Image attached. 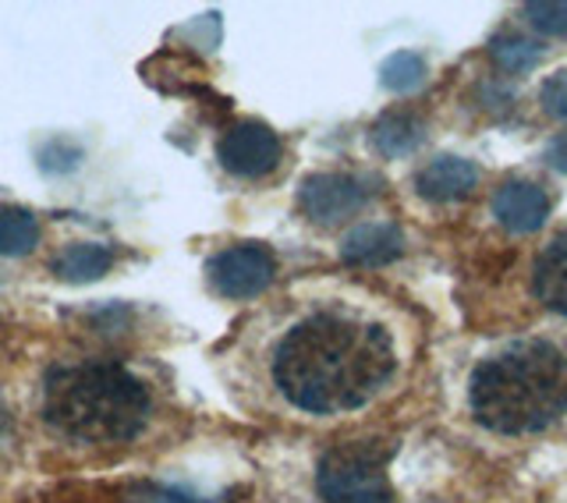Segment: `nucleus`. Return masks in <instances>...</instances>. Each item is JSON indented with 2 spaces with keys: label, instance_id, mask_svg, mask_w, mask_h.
<instances>
[{
  "label": "nucleus",
  "instance_id": "1",
  "mask_svg": "<svg viewBox=\"0 0 567 503\" xmlns=\"http://www.w3.org/2000/svg\"><path fill=\"white\" fill-rule=\"evenodd\" d=\"M394 362V340L377 322L316 312L280 340L274 380L298 411L344 415L377 398Z\"/></svg>",
  "mask_w": 567,
  "mask_h": 503
},
{
  "label": "nucleus",
  "instance_id": "2",
  "mask_svg": "<svg viewBox=\"0 0 567 503\" xmlns=\"http://www.w3.org/2000/svg\"><path fill=\"white\" fill-rule=\"evenodd\" d=\"M468 404L493 433H539L567 411V355L546 340L496 351L472 372Z\"/></svg>",
  "mask_w": 567,
  "mask_h": 503
},
{
  "label": "nucleus",
  "instance_id": "3",
  "mask_svg": "<svg viewBox=\"0 0 567 503\" xmlns=\"http://www.w3.org/2000/svg\"><path fill=\"white\" fill-rule=\"evenodd\" d=\"M150 390L117 362L58 366L43 383L47 425L79 443H128L150 422Z\"/></svg>",
  "mask_w": 567,
  "mask_h": 503
},
{
  "label": "nucleus",
  "instance_id": "4",
  "mask_svg": "<svg viewBox=\"0 0 567 503\" xmlns=\"http://www.w3.org/2000/svg\"><path fill=\"white\" fill-rule=\"evenodd\" d=\"M316 486L327 503H394L386 451H377L372 443H341L327 451L319 461Z\"/></svg>",
  "mask_w": 567,
  "mask_h": 503
},
{
  "label": "nucleus",
  "instance_id": "5",
  "mask_svg": "<svg viewBox=\"0 0 567 503\" xmlns=\"http://www.w3.org/2000/svg\"><path fill=\"white\" fill-rule=\"evenodd\" d=\"M274 274H277L274 252L262 245H230L206 263V277L213 284V291L230 301L262 295L274 284Z\"/></svg>",
  "mask_w": 567,
  "mask_h": 503
},
{
  "label": "nucleus",
  "instance_id": "6",
  "mask_svg": "<svg viewBox=\"0 0 567 503\" xmlns=\"http://www.w3.org/2000/svg\"><path fill=\"white\" fill-rule=\"evenodd\" d=\"M372 199L369 182L354 174H312L298 188V206L312 224H341Z\"/></svg>",
  "mask_w": 567,
  "mask_h": 503
},
{
  "label": "nucleus",
  "instance_id": "7",
  "mask_svg": "<svg viewBox=\"0 0 567 503\" xmlns=\"http://www.w3.org/2000/svg\"><path fill=\"white\" fill-rule=\"evenodd\" d=\"M280 138L270 124L262 121H238L224 132L217 160L224 164L227 174L235 177H262L280 164Z\"/></svg>",
  "mask_w": 567,
  "mask_h": 503
},
{
  "label": "nucleus",
  "instance_id": "8",
  "mask_svg": "<svg viewBox=\"0 0 567 503\" xmlns=\"http://www.w3.org/2000/svg\"><path fill=\"white\" fill-rule=\"evenodd\" d=\"M493 217L511 235H532L539 230L549 217V199L546 192L528 185V182H511L493 195Z\"/></svg>",
  "mask_w": 567,
  "mask_h": 503
},
{
  "label": "nucleus",
  "instance_id": "9",
  "mask_svg": "<svg viewBox=\"0 0 567 503\" xmlns=\"http://www.w3.org/2000/svg\"><path fill=\"white\" fill-rule=\"evenodd\" d=\"M478 171L465 156H436L415 174V192L430 203H457L472 195Z\"/></svg>",
  "mask_w": 567,
  "mask_h": 503
},
{
  "label": "nucleus",
  "instance_id": "10",
  "mask_svg": "<svg viewBox=\"0 0 567 503\" xmlns=\"http://www.w3.org/2000/svg\"><path fill=\"white\" fill-rule=\"evenodd\" d=\"M404 252V235L394 224H362L341 245V259L351 266H386Z\"/></svg>",
  "mask_w": 567,
  "mask_h": 503
},
{
  "label": "nucleus",
  "instance_id": "11",
  "mask_svg": "<svg viewBox=\"0 0 567 503\" xmlns=\"http://www.w3.org/2000/svg\"><path fill=\"white\" fill-rule=\"evenodd\" d=\"M532 287L546 309L567 316V235L554 238L536 259L532 269Z\"/></svg>",
  "mask_w": 567,
  "mask_h": 503
},
{
  "label": "nucleus",
  "instance_id": "12",
  "mask_svg": "<svg viewBox=\"0 0 567 503\" xmlns=\"http://www.w3.org/2000/svg\"><path fill=\"white\" fill-rule=\"evenodd\" d=\"M422 138H425V121L415 111H390L372 124V146L390 160L415 153L422 146Z\"/></svg>",
  "mask_w": 567,
  "mask_h": 503
},
{
  "label": "nucleus",
  "instance_id": "13",
  "mask_svg": "<svg viewBox=\"0 0 567 503\" xmlns=\"http://www.w3.org/2000/svg\"><path fill=\"white\" fill-rule=\"evenodd\" d=\"M114 266V248L103 242H75L53 259V274L68 284H89L100 280Z\"/></svg>",
  "mask_w": 567,
  "mask_h": 503
},
{
  "label": "nucleus",
  "instance_id": "14",
  "mask_svg": "<svg viewBox=\"0 0 567 503\" xmlns=\"http://www.w3.org/2000/svg\"><path fill=\"white\" fill-rule=\"evenodd\" d=\"M40 245V220L25 206H0V256L22 259Z\"/></svg>",
  "mask_w": 567,
  "mask_h": 503
},
{
  "label": "nucleus",
  "instance_id": "15",
  "mask_svg": "<svg viewBox=\"0 0 567 503\" xmlns=\"http://www.w3.org/2000/svg\"><path fill=\"white\" fill-rule=\"evenodd\" d=\"M489 58L496 61V68L511 71V75H522V71L536 68L539 58H543V47L525 40V35H496V40L489 43Z\"/></svg>",
  "mask_w": 567,
  "mask_h": 503
},
{
  "label": "nucleus",
  "instance_id": "16",
  "mask_svg": "<svg viewBox=\"0 0 567 503\" xmlns=\"http://www.w3.org/2000/svg\"><path fill=\"white\" fill-rule=\"evenodd\" d=\"M380 82L390 89V93H412L425 82V61L415 50H401L390 53V58L380 64Z\"/></svg>",
  "mask_w": 567,
  "mask_h": 503
},
{
  "label": "nucleus",
  "instance_id": "17",
  "mask_svg": "<svg viewBox=\"0 0 567 503\" xmlns=\"http://www.w3.org/2000/svg\"><path fill=\"white\" fill-rule=\"evenodd\" d=\"M522 14L543 35H567V0H532Z\"/></svg>",
  "mask_w": 567,
  "mask_h": 503
},
{
  "label": "nucleus",
  "instance_id": "18",
  "mask_svg": "<svg viewBox=\"0 0 567 503\" xmlns=\"http://www.w3.org/2000/svg\"><path fill=\"white\" fill-rule=\"evenodd\" d=\"M539 100H543V111H546L549 117L567 121V68L554 71V75L546 79Z\"/></svg>",
  "mask_w": 567,
  "mask_h": 503
},
{
  "label": "nucleus",
  "instance_id": "19",
  "mask_svg": "<svg viewBox=\"0 0 567 503\" xmlns=\"http://www.w3.org/2000/svg\"><path fill=\"white\" fill-rule=\"evenodd\" d=\"M546 160H549V167H554V171L567 174V132H560L554 142H549Z\"/></svg>",
  "mask_w": 567,
  "mask_h": 503
},
{
  "label": "nucleus",
  "instance_id": "20",
  "mask_svg": "<svg viewBox=\"0 0 567 503\" xmlns=\"http://www.w3.org/2000/svg\"><path fill=\"white\" fill-rule=\"evenodd\" d=\"M8 433H11V419H8V411H4V404H0V446L8 443Z\"/></svg>",
  "mask_w": 567,
  "mask_h": 503
}]
</instances>
